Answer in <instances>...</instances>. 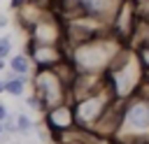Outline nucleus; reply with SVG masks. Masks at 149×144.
<instances>
[{
    "mask_svg": "<svg viewBox=\"0 0 149 144\" xmlns=\"http://www.w3.org/2000/svg\"><path fill=\"white\" fill-rule=\"evenodd\" d=\"M123 46L126 44H121L112 33H105L95 39L65 49V56L77 74H105Z\"/></svg>",
    "mask_w": 149,
    "mask_h": 144,
    "instance_id": "f257e3e1",
    "label": "nucleus"
},
{
    "mask_svg": "<svg viewBox=\"0 0 149 144\" xmlns=\"http://www.w3.org/2000/svg\"><path fill=\"white\" fill-rule=\"evenodd\" d=\"M144 77L147 74H144L133 46H123L119 51V56L114 58V63L109 65V70L105 72V84H107L114 100L126 102L140 93Z\"/></svg>",
    "mask_w": 149,
    "mask_h": 144,
    "instance_id": "f03ea898",
    "label": "nucleus"
},
{
    "mask_svg": "<svg viewBox=\"0 0 149 144\" xmlns=\"http://www.w3.org/2000/svg\"><path fill=\"white\" fill-rule=\"evenodd\" d=\"M116 144H149V100L135 95L123 102Z\"/></svg>",
    "mask_w": 149,
    "mask_h": 144,
    "instance_id": "7ed1b4c3",
    "label": "nucleus"
},
{
    "mask_svg": "<svg viewBox=\"0 0 149 144\" xmlns=\"http://www.w3.org/2000/svg\"><path fill=\"white\" fill-rule=\"evenodd\" d=\"M70 105H72V111H74L77 130L91 132V130L100 123V118L107 114V109L114 105V98H112L109 88L105 86L102 91H98V93H93V95H86V98H81V100H74V102H70Z\"/></svg>",
    "mask_w": 149,
    "mask_h": 144,
    "instance_id": "20e7f679",
    "label": "nucleus"
},
{
    "mask_svg": "<svg viewBox=\"0 0 149 144\" xmlns=\"http://www.w3.org/2000/svg\"><path fill=\"white\" fill-rule=\"evenodd\" d=\"M30 81H33V95H37L44 111L63 102H70V88L56 70H35V77Z\"/></svg>",
    "mask_w": 149,
    "mask_h": 144,
    "instance_id": "39448f33",
    "label": "nucleus"
},
{
    "mask_svg": "<svg viewBox=\"0 0 149 144\" xmlns=\"http://www.w3.org/2000/svg\"><path fill=\"white\" fill-rule=\"evenodd\" d=\"M44 128L47 132L54 137V142L68 137L70 132L77 130V123H74V111H72V105L70 102H63L58 107H51L44 111Z\"/></svg>",
    "mask_w": 149,
    "mask_h": 144,
    "instance_id": "423d86ee",
    "label": "nucleus"
},
{
    "mask_svg": "<svg viewBox=\"0 0 149 144\" xmlns=\"http://www.w3.org/2000/svg\"><path fill=\"white\" fill-rule=\"evenodd\" d=\"M28 33H30V44H40V46H63L65 23H61L56 16H51V14L47 12Z\"/></svg>",
    "mask_w": 149,
    "mask_h": 144,
    "instance_id": "0eeeda50",
    "label": "nucleus"
},
{
    "mask_svg": "<svg viewBox=\"0 0 149 144\" xmlns=\"http://www.w3.org/2000/svg\"><path fill=\"white\" fill-rule=\"evenodd\" d=\"M28 58L35 65V70H54L68 56H65V46H40L28 42Z\"/></svg>",
    "mask_w": 149,
    "mask_h": 144,
    "instance_id": "6e6552de",
    "label": "nucleus"
},
{
    "mask_svg": "<svg viewBox=\"0 0 149 144\" xmlns=\"http://www.w3.org/2000/svg\"><path fill=\"white\" fill-rule=\"evenodd\" d=\"M7 67H9V72H14L16 77H28V74L33 72V63H30L28 53H14V56H9Z\"/></svg>",
    "mask_w": 149,
    "mask_h": 144,
    "instance_id": "1a4fd4ad",
    "label": "nucleus"
},
{
    "mask_svg": "<svg viewBox=\"0 0 149 144\" xmlns=\"http://www.w3.org/2000/svg\"><path fill=\"white\" fill-rule=\"evenodd\" d=\"M5 81V93H9L12 98H21L26 93V86H28V77H16L14 72H7L2 77Z\"/></svg>",
    "mask_w": 149,
    "mask_h": 144,
    "instance_id": "9d476101",
    "label": "nucleus"
},
{
    "mask_svg": "<svg viewBox=\"0 0 149 144\" xmlns=\"http://www.w3.org/2000/svg\"><path fill=\"white\" fill-rule=\"evenodd\" d=\"M14 121H16V132H19V135H30V132L35 130V121H33L28 114H16Z\"/></svg>",
    "mask_w": 149,
    "mask_h": 144,
    "instance_id": "9b49d317",
    "label": "nucleus"
},
{
    "mask_svg": "<svg viewBox=\"0 0 149 144\" xmlns=\"http://www.w3.org/2000/svg\"><path fill=\"white\" fill-rule=\"evenodd\" d=\"M135 9H137L140 28H149V0H135Z\"/></svg>",
    "mask_w": 149,
    "mask_h": 144,
    "instance_id": "f8f14e48",
    "label": "nucleus"
},
{
    "mask_svg": "<svg viewBox=\"0 0 149 144\" xmlns=\"http://www.w3.org/2000/svg\"><path fill=\"white\" fill-rule=\"evenodd\" d=\"M9 53H12V37L5 35V37H0V60L9 58Z\"/></svg>",
    "mask_w": 149,
    "mask_h": 144,
    "instance_id": "ddd939ff",
    "label": "nucleus"
},
{
    "mask_svg": "<svg viewBox=\"0 0 149 144\" xmlns=\"http://www.w3.org/2000/svg\"><path fill=\"white\" fill-rule=\"evenodd\" d=\"M26 102H28V107H30V109H35V111H42V114H44V107H42V102L37 100V95H28V98H26Z\"/></svg>",
    "mask_w": 149,
    "mask_h": 144,
    "instance_id": "4468645a",
    "label": "nucleus"
},
{
    "mask_svg": "<svg viewBox=\"0 0 149 144\" xmlns=\"http://www.w3.org/2000/svg\"><path fill=\"white\" fill-rule=\"evenodd\" d=\"M9 116V109H7V105L5 102H0V123H5V118Z\"/></svg>",
    "mask_w": 149,
    "mask_h": 144,
    "instance_id": "2eb2a0df",
    "label": "nucleus"
},
{
    "mask_svg": "<svg viewBox=\"0 0 149 144\" xmlns=\"http://www.w3.org/2000/svg\"><path fill=\"white\" fill-rule=\"evenodd\" d=\"M26 2H28V0H12V2H9V7H12L14 12H19V9H21Z\"/></svg>",
    "mask_w": 149,
    "mask_h": 144,
    "instance_id": "dca6fc26",
    "label": "nucleus"
},
{
    "mask_svg": "<svg viewBox=\"0 0 149 144\" xmlns=\"http://www.w3.org/2000/svg\"><path fill=\"white\" fill-rule=\"evenodd\" d=\"M7 23H9V19L5 14H0V28H7Z\"/></svg>",
    "mask_w": 149,
    "mask_h": 144,
    "instance_id": "f3484780",
    "label": "nucleus"
},
{
    "mask_svg": "<svg viewBox=\"0 0 149 144\" xmlns=\"http://www.w3.org/2000/svg\"><path fill=\"white\" fill-rule=\"evenodd\" d=\"M0 93H5V81H2V77H0Z\"/></svg>",
    "mask_w": 149,
    "mask_h": 144,
    "instance_id": "a211bd4d",
    "label": "nucleus"
},
{
    "mask_svg": "<svg viewBox=\"0 0 149 144\" xmlns=\"http://www.w3.org/2000/svg\"><path fill=\"white\" fill-rule=\"evenodd\" d=\"M5 65H7V63H5V60H0V74H2V70H5Z\"/></svg>",
    "mask_w": 149,
    "mask_h": 144,
    "instance_id": "6ab92c4d",
    "label": "nucleus"
},
{
    "mask_svg": "<svg viewBox=\"0 0 149 144\" xmlns=\"http://www.w3.org/2000/svg\"><path fill=\"white\" fill-rule=\"evenodd\" d=\"M5 137V128H2V123H0V139Z\"/></svg>",
    "mask_w": 149,
    "mask_h": 144,
    "instance_id": "aec40b11",
    "label": "nucleus"
}]
</instances>
